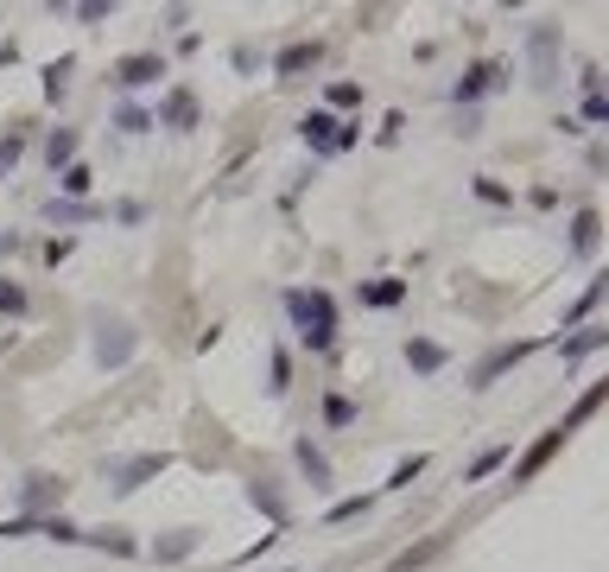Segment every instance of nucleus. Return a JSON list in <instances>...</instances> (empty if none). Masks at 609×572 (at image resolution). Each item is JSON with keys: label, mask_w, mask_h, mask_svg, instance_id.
I'll list each match as a JSON object with an SVG mask.
<instances>
[{"label": "nucleus", "mask_w": 609, "mask_h": 572, "mask_svg": "<svg viewBox=\"0 0 609 572\" xmlns=\"http://www.w3.org/2000/svg\"><path fill=\"white\" fill-rule=\"evenodd\" d=\"M287 312H292V331H299L305 350H318V356H324V350L337 343V300H330L324 287H292Z\"/></svg>", "instance_id": "1"}, {"label": "nucleus", "mask_w": 609, "mask_h": 572, "mask_svg": "<svg viewBox=\"0 0 609 572\" xmlns=\"http://www.w3.org/2000/svg\"><path fill=\"white\" fill-rule=\"evenodd\" d=\"M299 134H305V147H312V153H343V147H356L362 121H337L330 109H312Z\"/></svg>", "instance_id": "2"}, {"label": "nucleus", "mask_w": 609, "mask_h": 572, "mask_svg": "<svg viewBox=\"0 0 609 572\" xmlns=\"http://www.w3.org/2000/svg\"><path fill=\"white\" fill-rule=\"evenodd\" d=\"M64 477H51V471H33L26 484H20V515L26 522H45V515H58V502H64Z\"/></svg>", "instance_id": "3"}, {"label": "nucleus", "mask_w": 609, "mask_h": 572, "mask_svg": "<svg viewBox=\"0 0 609 572\" xmlns=\"http://www.w3.org/2000/svg\"><path fill=\"white\" fill-rule=\"evenodd\" d=\"M534 350H539V338H514V343H496V350H489V356H483V363L470 369V388H489V381H496V376H508L514 363H527Z\"/></svg>", "instance_id": "4"}, {"label": "nucleus", "mask_w": 609, "mask_h": 572, "mask_svg": "<svg viewBox=\"0 0 609 572\" xmlns=\"http://www.w3.org/2000/svg\"><path fill=\"white\" fill-rule=\"evenodd\" d=\"M565 439H572V433H565V426H552V433H539L534 446H527V452H521V464H514V484H534L539 471H546V464H552V458H559V446H565Z\"/></svg>", "instance_id": "5"}, {"label": "nucleus", "mask_w": 609, "mask_h": 572, "mask_svg": "<svg viewBox=\"0 0 609 572\" xmlns=\"http://www.w3.org/2000/svg\"><path fill=\"white\" fill-rule=\"evenodd\" d=\"M318 64H324V45H318V38H299V45H287V51L273 58V76H280V83H292V76L318 71Z\"/></svg>", "instance_id": "6"}, {"label": "nucleus", "mask_w": 609, "mask_h": 572, "mask_svg": "<svg viewBox=\"0 0 609 572\" xmlns=\"http://www.w3.org/2000/svg\"><path fill=\"white\" fill-rule=\"evenodd\" d=\"M159 76H166V58H159V51H134V58L114 64V83H121V89H146V83H159Z\"/></svg>", "instance_id": "7"}, {"label": "nucleus", "mask_w": 609, "mask_h": 572, "mask_svg": "<svg viewBox=\"0 0 609 572\" xmlns=\"http://www.w3.org/2000/svg\"><path fill=\"white\" fill-rule=\"evenodd\" d=\"M527 58H534V83H552V76H559V33H552V26H534V33H527Z\"/></svg>", "instance_id": "8"}, {"label": "nucleus", "mask_w": 609, "mask_h": 572, "mask_svg": "<svg viewBox=\"0 0 609 572\" xmlns=\"http://www.w3.org/2000/svg\"><path fill=\"white\" fill-rule=\"evenodd\" d=\"M166 471V452H141V458H127V464H114V490L127 496V490H141V484H153Z\"/></svg>", "instance_id": "9"}, {"label": "nucleus", "mask_w": 609, "mask_h": 572, "mask_svg": "<svg viewBox=\"0 0 609 572\" xmlns=\"http://www.w3.org/2000/svg\"><path fill=\"white\" fill-rule=\"evenodd\" d=\"M502 71H508V64H496V58H483V64H470V71L458 76V89H451V96H458V102H476V96H489V89L502 83Z\"/></svg>", "instance_id": "10"}, {"label": "nucleus", "mask_w": 609, "mask_h": 572, "mask_svg": "<svg viewBox=\"0 0 609 572\" xmlns=\"http://www.w3.org/2000/svg\"><path fill=\"white\" fill-rule=\"evenodd\" d=\"M153 121H159V127H197V96H191V89H166V102H159Z\"/></svg>", "instance_id": "11"}, {"label": "nucleus", "mask_w": 609, "mask_h": 572, "mask_svg": "<svg viewBox=\"0 0 609 572\" xmlns=\"http://www.w3.org/2000/svg\"><path fill=\"white\" fill-rule=\"evenodd\" d=\"M96 356L121 369V363L134 356V331H127V325H96Z\"/></svg>", "instance_id": "12"}, {"label": "nucleus", "mask_w": 609, "mask_h": 572, "mask_svg": "<svg viewBox=\"0 0 609 572\" xmlns=\"http://www.w3.org/2000/svg\"><path fill=\"white\" fill-rule=\"evenodd\" d=\"M248 502H254V509H260V515H267V522H273V528H287V522H292L287 496L273 490V484H267V477H254V484H248Z\"/></svg>", "instance_id": "13"}, {"label": "nucleus", "mask_w": 609, "mask_h": 572, "mask_svg": "<svg viewBox=\"0 0 609 572\" xmlns=\"http://www.w3.org/2000/svg\"><path fill=\"white\" fill-rule=\"evenodd\" d=\"M604 248V210H577L572 217V255H597Z\"/></svg>", "instance_id": "14"}, {"label": "nucleus", "mask_w": 609, "mask_h": 572, "mask_svg": "<svg viewBox=\"0 0 609 572\" xmlns=\"http://www.w3.org/2000/svg\"><path fill=\"white\" fill-rule=\"evenodd\" d=\"M406 363H413L419 376H438V369H444L451 356H444V343H431V338H413V343H406Z\"/></svg>", "instance_id": "15"}, {"label": "nucleus", "mask_w": 609, "mask_h": 572, "mask_svg": "<svg viewBox=\"0 0 609 572\" xmlns=\"http://www.w3.org/2000/svg\"><path fill=\"white\" fill-rule=\"evenodd\" d=\"M191 553H197V528H172L166 540H153V560H166V567H172V560H191Z\"/></svg>", "instance_id": "16"}, {"label": "nucleus", "mask_w": 609, "mask_h": 572, "mask_svg": "<svg viewBox=\"0 0 609 572\" xmlns=\"http://www.w3.org/2000/svg\"><path fill=\"white\" fill-rule=\"evenodd\" d=\"M45 166H51V172H64V166H76V127H58V134L45 141Z\"/></svg>", "instance_id": "17"}, {"label": "nucleus", "mask_w": 609, "mask_h": 572, "mask_svg": "<svg viewBox=\"0 0 609 572\" xmlns=\"http://www.w3.org/2000/svg\"><path fill=\"white\" fill-rule=\"evenodd\" d=\"M604 343H609L604 325H584L577 338H559V350H565V363H577V356H590V350H604Z\"/></svg>", "instance_id": "18"}, {"label": "nucleus", "mask_w": 609, "mask_h": 572, "mask_svg": "<svg viewBox=\"0 0 609 572\" xmlns=\"http://www.w3.org/2000/svg\"><path fill=\"white\" fill-rule=\"evenodd\" d=\"M406 300V280H368L362 287V305H375V312H388V305Z\"/></svg>", "instance_id": "19"}, {"label": "nucleus", "mask_w": 609, "mask_h": 572, "mask_svg": "<svg viewBox=\"0 0 609 572\" xmlns=\"http://www.w3.org/2000/svg\"><path fill=\"white\" fill-rule=\"evenodd\" d=\"M292 458H299V471H305L312 484H330V458H324L312 439H299V446H292Z\"/></svg>", "instance_id": "20"}, {"label": "nucleus", "mask_w": 609, "mask_h": 572, "mask_svg": "<svg viewBox=\"0 0 609 572\" xmlns=\"http://www.w3.org/2000/svg\"><path fill=\"white\" fill-rule=\"evenodd\" d=\"M597 407H604V381H590V388L577 394V407H572L565 419H559V426H565V433H577V426H584V419L597 414Z\"/></svg>", "instance_id": "21"}, {"label": "nucleus", "mask_w": 609, "mask_h": 572, "mask_svg": "<svg viewBox=\"0 0 609 572\" xmlns=\"http://www.w3.org/2000/svg\"><path fill=\"white\" fill-rule=\"evenodd\" d=\"M83 540H96V547H108V553H121V560H134V553H141V540H134V534H121V528L83 534Z\"/></svg>", "instance_id": "22"}, {"label": "nucleus", "mask_w": 609, "mask_h": 572, "mask_svg": "<svg viewBox=\"0 0 609 572\" xmlns=\"http://www.w3.org/2000/svg\"><path fill=\"white\" fill-rule=\"evenodd\" d=\"M26 287H20V280H7V273H0V312H7V318H20V312H26Z\"/></svg>", "instance_id": "23"}, {"label": "nucleus", "mask_w": 609, "mask_h": 572, "mask_svg": "<svg viewBox=\"0 0 609 572\" xmlns=\"http://www.w3.org/2000/svg\"><path fill=\"white\" fill-rule=\"evenodd\" d=\"M597 305H604V280H590V287H584V300H577L572 312H565V325H584V318H590Z\"/></svg>", "instance_id": "24"}, {"label": "nucleus", "mask_w": 609, "mask_h": 572, "mask_svg": "<svg viewBox=\"0 0 609 572\" xmlns=\"http://www.w3.org/2000/svg\"><path fill=\"white\" fill-rule=\"evenodd\" d=\"M64 89H71V58H58V64H45V96L58 102Z\"/></svg>", "instance_id": "25"}, {"label": "nucleus", "mask_w": 609, "mask_h": 572, "mask_svg": "<svg viewBox=\"0 0 609 572\" xmlns=\"http://www.w3.org/2000/svg\"><path fill=\"white\" fill-rule=\"evenodd\" d=\"M89 217H96V204H71V197L51 204V223H89Z\"/></svg>", "instance_id": "26"}, {"label": "nucleus", "mask_w": 609, "mask_h": 572, "mask_svg": "<svg viewBox=\"0 0 609 572\" xmlns=\"http://www.w3.org/2000/svg\"><path fill=\"white\" fill-rule=\"evenodd\" d=\"M114 127H121V134H146V127H153V114H146V109H134V102H127V109L114 114Z\"/></svg>", "instance_id": "27"}, {"label": "nucleus", "mask_w": 609, "mask_h": 572, "mask_svg": "<svg viewBox=\"0 0 609 572\" xmlns=\"http://www.w3.org/2000/svg\"><path fill=\"white\" fill-rule=\"evenodd\" d=\"M58 179H64V191H71V197H83V191L96 185V172H89V166H64Z\"/></svg>", "instance_id": "28"}, {"label": "nucleus", "mask_w": 609, "mask_h": 572, "mask_svg": "<svg viewBox=\"0 0 609 572\" xmlns=\"http://www.w3.org/2000/svg\"><path fill=\"white\" fill-rule=\"evenodd\" d=\"M38 534H51V540H83V528H76V522H64V515H45V522H38Z\"/></svg>", "instance_id": "29"}, {"label": "nucleus", "mask_w": 609, "mask_h": 572, "mask_svg": "<svg viewBox=\"0 0 609 572\" xmlns=\"http://www.w3.org/2000/svg\"><path fill=\"white\" fill-rule=\"evenodd\" d=\"M330 109H362V83H330Z\"/></svg>", "instance_id": "30"}, {"label": "nucleus", "mask_w": 609, "mask_h": 572, "mask_svg": "<svg viewBox=\"0 0 609 572\" xmlns=\"http://www.w3.org/2000/svg\"><path fill=\"white\" fill-rule=\"evenodd\" d=\"M324 419H330V426H350V419H356V401H343V394H330V401H324Z\"/></svg>", "instance_id": "31"}, {"label": "nucleus", "mask_w": 609, "mask_h": 572, "mask_svg": "<svg viewBox=\"0 0 609 572\" xmlns=\"http://www.w3.org/2000/svg\"><path fill=\"white\" fill-rule=\"evenodd\" d=\"M267 388H273V394H287L292 388V356L287 350H273V381H267Z\"/></svg>", "instance_id": "32"}, {"label": "nucleus", "mask_w": 609, "mask_h": 572, "mask_svg": "<svg viewBox=\"0 0 609 572\" xmlns=\"http://www.w3.org/2000/svg\"><path fill=\"white\" fill-rule=\"evenodd\" d=\"M419 471H426V458H419V452H413V458H400V464H394V490H406V484H413Z\"/></svg>", "instance_id": "33"}, {"label": "nucleus", "mask_w": 609, "mask_h": 572, "mask_svg": "<svg viewBox=\"0 0 609 572\" xmlns=\"http://www.w3.org/2000/svg\"><path fill=\"white\" fill-rule=\"evenodd\" d=\"M20 153H26V141H20V134H7V141H0V179L13 172V159H20Z\"/></svg>", "instance_id": "34"}, {"label": "nucleus", "mask_w": 609, "mask_h": 572, "mask_svg": "<svg viewBox=\"0 0 609 572\" xmlns=\"http://www.w3.org/2000/svg\"><path fill=\"white\" fill-rule=\"evenodd\" d=\"M502 446H489V452H483V458H476V464H470V477H489V471H502Z\"/></svg>", "instance_id": "35"}, {"label": "nucleus", "mask_w": 609, "mask_h": 572, "mask_svg": "<svg viewBox=\"0 0 609 572\" xmlns=\"http://www.w3.org/2000/svg\"><path fill=\"white\" fill-rule=\"evenodd\" d=\"M362 509H368V496H343V502L330 509V522H350V515H362Z\"/></svg>", "instance_id": "36"}, {"label": "nucleus", "mask_w": 609, "mask_h": 572, "mask_svg": "<svg viewBox=\"0 0 609 572\" xmlns=\"http://www.w3.org/2000/svg\"><path fill=\"white\" fill-rule=\"evenodd\" d=\"M584 114H590V121H604V114H609V102H604V89H584Z\"/></svg>", "instance_id": "37"}, {"label": "nucleus", "mask_w": 609, "mask_h": 572, "mask_svg": "<svg viewBox=\"0 0 609 572\" xmlns=\"http://www.w3.org/2000/svg\"><path fill=\"white\" fill-rule=\"evenodd\" d=\"M76 13H83V20H108V13H114V0H83Z\"/></svg>", "instance_id": "38"}, {"label": "nucleus", "mask_w": 609, "mask_h": 572, "mask_svg": "<svg viewBox=\"0 0 609 572\" xmlns=\"http://www.w3.org/2000/svg\"><path fill=\"white\" fill-rule=\"evenodd\" d=\"M476 197H483V204H508V191L496 185V179H483V185H476Z\"/></svg>", "instance_id": "39"}]
</instances>
